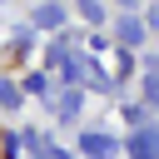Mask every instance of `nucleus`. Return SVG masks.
<instances>
[{"instance_id":"obj_1","label":"nucleus","mask_w":159,"mask_h":159,"mask_svg":"<svg viewBox=\"0 0 159 159\" xmlns=\"http://www.w3.org/2000/svg\"><path fill=\"white\" fill-rule=\"evenodd\" d=\"M50 114L60 119V124H80V109H84V94H80V84H65V89H55L50 99Z\"/></svg>"},{"instance_id":"obj_2","label":"nucleus","mask_w":159,"mask_h":159,"mask_svg":"<svg viewBox=\"0 0 159 159\" xmlns=\"http://www.w3.org/2000/svg\"><path fill=\"white\" fill-rule=\"evenodd\" d=\"M80 159H119V139L104 129H84L80 134Z\"/></svg>"},{"instance_id":"obj_3","label":"nucleus","mask_w":159,"mask_h":159,"mask_svg":"<svg viewBox=\"0 0 159 159\" xmlns=\"http://www.w3.org/2000/svg\"><path fill=\"white\" fill-rule=\"evenodd\" d=\"M119 154H129V159H154V154H159V134H154V124H139L129 139H119Z\"/></svg>"},{"instance_id":"obj_4","label":"nucleus","mask_w":159,"mask_h":159,"mask_svg":"<svg viewBox=\"0 0 159 159\" xmlns=\"http://www.w3.org/2000/svg\"><path fill=\"white\" fill-rule=\"evenodd\" d=\"M114 40H119V50H139V45L149 40V30H144V20H134V15H119V25H114Z\"/></svg>"},{"instance_id":"obj_5","label":"nucleus","mask_w":159,"mask_h":159,"mask_svg":"<svg viewBox=\"0 0 159 159\" xmlns=\"http://www.w3.org/2000/svg\"><path fill=\"white\" fill-rule=\"evenodd\" d=\"M70 50H80V45H75V35H65V30H55V40L45 45V70H60V65L70 60Z\"/></svg>"},{"instance_id":"obj_6","label":"nucleus","mask_w":159,"mask_h":159,"mask_svg":"<svg viewBox=\"0 0 159 159\" xmlns=\"http://www.w3.org/2000/svg\"><path fill=\"white\" fill-rule=\"evenodd\" d=\"M30 25H35V30H65V5H60V0H40Z\"/></svg>"},{"instance_id":"obj_7","label":"nucleus","mask_w":159,"mask_h":159,"mask_svg":"<svg viewBox=\"0 0 159 159\" xmlns=\"http://www.w3.org/2000/svg\"><path fill=\"white\" fill-rule=\"evenodd\" d=\"M20 94H35V99H50V94H55V80H50L45 70H35V75H25Z\"/></svg>"},{"instance_id":"obj_8","label":"nucleus","mask_w":159,"mask_h":159,"mask_svg":"<svg viewBox=\"0 0 159 159\" xmlns=\"http://www.w3.org/2000/svg\"><path fill=\"white\" fill-rule=\"evenodd\" d=\"M75 10H80L84 25H104V5H99V0H75Z\"/></svg>"},{"instance_id":"obj_9","label":"nucleus","mask_w":159,"mask_h":159,"mask_svg":"<svg viewBox=\"0 0 159 159\" xmlns=\"http://www.w3.org/2000/svg\"><path fill=\"white\" fill-rule=\"evenodd\" d=\"M129 75H134V50H119V55H114V75H109V80L119 84V80H129Z\"/></svg>"},{"instance_id":"obj_10","label":"nucleus","mask_w":159,"mask_h":159,"mask_svg":"<svg viewBox=\"0 0 159 159\" xmlns=\"http://www.w3.org/2000/svg\"><path fill=\"white\" fill-rule=\"evenodd\" d=\"M149 114H154V109H144V104H124V109H119V119H124L129 129H139V124H149Z\"/></svg>"},{"instance_id":"obj_11","label":"nucleus","mask_w":159,"mask_h":159,"mask_svg":"<svg viewBox=\"0 0 159 159\" xmlns=\"http://www.w3.org/2000/svg\"><path fill=\"white\" fill-rule=\"evenodd\" d=\"M20 139V149H30V154H40L45 144H50V134H40V129H25V134H15Z\"/></svg>"},{"instance_id":"obj_12","label":"nucleus","mask_w":159,"mask_h":159,"mask_svg":"<svg viewBox=\"0 0 159 159\" xmlns=\"http://www.w3.org/2000/svg\"><path fill=\"white\" fill-rule=\"evenodd\" d=\"M35 50V25H20L15 30V55H30Z\"/></svg>"},{"instance_id":"obj_13","label":"nucleus","mask_w":159,"mask_h":159,"mask_svg":"<svg viewBox=\"0 0 159 159\" xmlns=\"http://www.w3.org/2000/svg\"><path fill=\"white\" fill-rule=\"evenodd\" d=\"M25 94H20V84H10V80H0V109H15Z\"/></svg>"},{"instance_id":"obj_14","label":"nucleus","mask_w":159,"mask_h":159,"mask_svg":"<svg viewBox=\"0 0 159 159\" xmlns=\"http://www.w3.org/2000/svg\"><path fill=\"white\" fill-rule=\"evenodd\" d=\"M0 154L15 159V154H20V139H15V134H0Z\"/></svg>"},{"instance_id":"obj_15","label":"nucleus","mask_w":159,"mask_h":159,"mask_svg":"<svg viewBox=\"0 0 159 159\" xmlns=\"http://www.w3.org/2000/svg\"><path fill=\"white\" fill-rule=\"evenodd\" d=\"M40 159H75V154H70V149H60V144H45V149H40Z\"/></svg>"},{"instance_id":"obj_16","label":"nucleus","mask_w":159,"mask_h":159,"mask_svg":"<svg viewBox=\"0 0 159 159\" xmlns=\"http://www.w3.org/2000/svg\"><path fill=\"white\" fill-rule=\"evenodd\" d=\"M0 5H5V0H0Z\"/></svg>"},{"instance_id":"obj_17","label":"nucleus","mask_w":159,"mask_h":159,"mask_svg":"<svg viewBox=\"0 0 159 159\" xmlns=\"http://www.w3.org/2000/svg\"><path fill=\"white\" fill-rule=\"evenodd\" d=\"M35 159H40V154H35Z\"/></svg>"}]
</instances>
